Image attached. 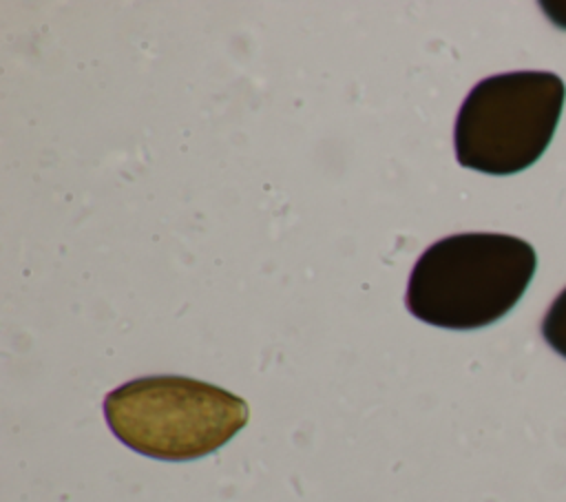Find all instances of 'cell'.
<instances>
[{
    "mask_svg": "<svg viewBox=\"0 0 566 502\" xmlns=\"http://www.w3.org/2000/svg\"><path fill=\"white\" fill-rule=\"evenodd\" d=\"M535 268V248L520 237L451 234L418 257L405 301L409 312L429 325L478 330L517 305Z\"/></svg>",
    "mask_w": 566,
    "mask_h": 502,
    "instance_id": "1",
    "label": "cell"
},
{
    "mask_svg": "<svg viewBox=\"0 0 566 502\" xmlns=\"http://www.w3.org/2000/svg\"><path fill=\"white\" fill-rule=\"evenodd\" d=\"M111 431L137 453L195 460L223 447L250 418L248 402L186 376H146L104 398Z\"/></svg>",
    "mask_w": 566,
    "mask_h": 502,
    "instance_id": "2",
    "label": "cell"
},
{
    "mask_svg": "<svg viewBox=\"0 0 566 502\" xmlns=\"http://www.w3.org/2000/svg\"><path fill=\"white\" fill-rule=\"evenodd\" d=\"M566 100V84L551 71H511L484 77L464 97L453 128L464 168L513 175L548 148Z\"/></svg>",
    "mask_w": 566,
    "mask_h": 502,
    "instance_id": "3",
    "label": "cell"
},
{
    "mask_svg": "<svg viewBox=\"0 0 566 502\" xmlns=\"http://www.w3.org/2000/svg\"><path fill=\"white\" fill-rule=\"evenodd\" d=\"M544 341L566 358V287L551 303L544 321H542Z\"/></svg>",
    "mask_w": 566,
    "mask_h": 502,
    "instance_id": "4",
    "label": "cell"
}]
</instances>
